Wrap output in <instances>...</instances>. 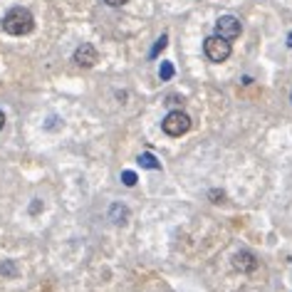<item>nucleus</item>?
Listing matches in <instances>:
<instances>
[{
  "label": "nucleus",
  "instance_id": "10",
  "mask_svg": "<svg viewBox=\"0 0 292 292\" xmlns=\"http://www.w3.org/2000/svg\"><path fill=\"white\" fill-rule=\"evenodd\" d=\"M0 273H2L5 278H17V268H15L12 260H5V263L0 265Z\"/></svg>",
  "mask_w": 292,
  "mask_h": 292
},
{
  "label": "nucleus",
  "instance_id": "5",
  "mask_svg": "<svg viewBox=\"0 0 292 292\" xmlns=\"http://www.w3.org/2000/svg\"><path fill=\"white\" fill-rule=\"evenodd\" d=\"M233 268H235L238 273H253V270L258 268V258H255L250 250H238V253L233 255Z\"/></svg>",
  "mask_w": 292,
  "mask_h": 292
},
{
  "label": "nucleus",
  "instance_id": "15",
  "mask_svg": "<svg viewBox=\"0 0 292 292\" xmlns=\"http://www.w3.org/2000/svg\"><path fill=\"white\" fill-rule=\"evenodd\" d=\"M5 127V114H2V109H0V129Z\"/></svg>",
  "mask_w": 292,
  "mask_h": 292
},
{
  "label": "nucleus",
  "instance_id": "9",
  "mask_svg": "<svg viewBox=\"0 0 292 292\" xmlns=\"http://www.w3.org/2000/svg\"><path fill=\"white\" fill-rule=\"evenodd\" d=\"M166 42H168V37H166V35H161V37L156 40V45L151 47V52H148V57H151V60H153V57H158V55L163 52V47H166Z\"/></svg>",
  "mask_w": 292,
  "mask_h": 292
},
{
  "label": "nucleus",
  "instance_id": "1",
  "mask_svg": "<svg viewBox=\"0 0 292 292\" xmlns=\"http://www.w3.org/2000/svg\"><path fill=\"white\" fill-rule=\"evenodd\" d=\"M2 30L7 35H15V37L30 35L35 30V17L27 7H10L7 15L2 17Z\"/></svg>",
  "mask_w": 292,
  "mask_h": 292
},
{
  "label": "nucleus",
  "instance_id": "11",
  "mask_svg": "<svg viewBox=\"0 0 292 292\" xmlns=\"http://www.w3.org/2000/svg\"><path fill=\"white\" fill-rule=\"evenodd\" d=\"M173 74H176V70H173V65H171V62H163V65H161V70H158V77H161L163 82H168V79H171Z\"/></svg>",
  "mask_w": 292,
  "mask_h": 292
},
{
  "label": "nucleus",
  "instance_id": "4",
  "mask_svg": "<svg viewBox=\"0 0 292 292\" xmlns=\"http://www.w3.org/2000/svg\"><path fill=\"white\" fill-rule=\"evenodd\" d=\"M216 35L228 40V42H233V40H238L243 35V25H240V20L235 15H220L218 22H216Z\"/></svg>",
  "mask_w": 292,
  "mask_h": 292
},
{
  "label": "nucleus",
  "instance_id": "14",
  "mask_svg": "<svg viewBox=\"0 0 292 292\" xmlns=\"http://www.w3.org/2000/svg\"><path fill=\"white\" fill-rule=\"evenodd\" d=\"M107 5H112V7H122V5H127L129 0H104Z\"/></svg>",
  "mask_w": 292,
  "mask_h": 292
},
{
  "label": "nucleus",
  "instance_id": "13",
  "mask_svg": "<svg viewBox=\"0 0 292 292\" xmlns=\"http://www.w3.org/2000/svg\"><path fill=\"white\" fill-rule=\"evenodd\" d=\"M208 198H211V201H216V203H218V201H223V198H225V196H223V191H218V188H216V191H211V193H208Z\"/></svg>",
  "mask_w": 292,
  "mask_h": 292
},
{
  "label": "nucleus",
  "instance_id": "3",
  "mask_svg": "<svg viewBox=\"0 0 292 292\" xmlns=\"http://www.w3.org/2000/svg\"><path fill=\"white\" fill-rule=\"evenodd\" d=\"M203 52H206V57L211 62H225L230 57V42L218 37V35H213V37H208L203 42Z\"/></svg>",
  "mask_w": 292,
  "mask_h": 292
},
{
  "label": "nucleus",
  "instance_id": "2",
  "mask_svg": "<svg viewBox=\"0 0 292 292\" xmlns=\"http://www.w3.org/2000/svg\"><path fill=\"white\" fill-rule=\"evenodd\" d=\"M161 129L168 134V137H183L188 129H191V117L186 112H168L166 119L161 122Z\"/></svg>",
  "mask_w": 292,
  "mask_h": 292
},
{
  "label": "nucleus",
  "instance_id": "7",
  "mask_svg": "<svg viewBox=\"0 0 292 292\" xmlns=\"http://www.w3.org/2000/svg\"><path fill=\"white\" fill-rule=\"evenodd\" d=\"M109 220H112L114 225H124V223L129 220V208H127L124 203H114V206L109 208Z\"/></svg>",
  "mask_w": 292,
  "mask_h": 292
},
{
  "label": "nucleus",
  "instance_id": "16",
  "mask_svg": "<svg viewBox=\"0 0 292 292\" xmlns=\"http://www.w3.org/2000/svg\"><path fill=\"white\" fill-rule=\"evenodd\" d=\"M288 47H292V35H288Z\"/></svg>",
  "mask_w": 292,
  "mask_h": 292
},
{
  "label": "nucleus",
  "instance_id": "12",
  "mask_svg": "<svg viewBox=\"0 0 292 292\" xmlns=\"http://www.w3.org/2000/svg\"><path fill=\"white\" fill-rule=\"evenodd\" d=\"M137 181H139V176H137L134 171H124V173H122V183H124V186H137Z\"/></svg>",
  "mask_w": 292,
  "mask_h": 292
},
{
  "label": "nucleus",
  "instance_id": "8",
  "mask_svg": "<svg viewBox=\"0 0 292 292\" xmlns=\"http://www.w3.org/2000/svg\"><path fill=\"white\" fill-rule=\"evenodd\" d=\"M137 161H139V166H144V168H153V171H158V168H161L158 158H156L153 153H148V151H146V153H142Z\"/></svg>",
  "mask_w": 292,
  "mask_h": 292
},
{
  "label": "nucleus",
  "instance_id": "6",
  "mask_svg": "<svg viewBox=\"0 0 292 292\" xmlns=\"http://www.w3.org/2000/svg\"><path fill=\"white\" fill-rule=\"evenodd\" d=\"M74 62H77L79 67H94V65L99 62V52H97L92 45H82V47H77V52H74Z\"/></svg>",
  "mask_w": 292,
  "mask_h": 292
}]
</instances>
